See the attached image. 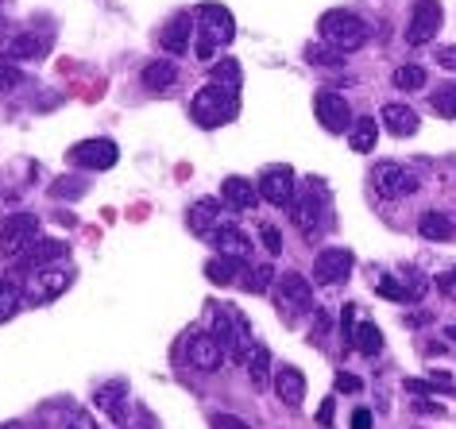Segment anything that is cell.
I'll return each instance as SVG.
<instances>
[{
  "instance_id": "1",
  "label": "cell",
  "mask_w": 456,
  "mask_h": 429,
  "mask_svg": "<svg viewBox=\"0 0 456 429\" xmlns=\"http://www.w3.org/2000/svg\"><path fill=\"white\" fill-rule=\"evenodd\" d=\"M236 36V20L224 4H201L193 12V51L201 62H213V54L228 47Z\"/></svg>"
},
{
  "instance_id": "2",
  "label": "cell",
  "mask_w": 456,
  "mask_h": 429,
  "mask_svg": "<svg viewBox=\"0 0 456 429\" xmlns=\"http://www.w3.org/2000/svg\"><path fill=\"white\" fill-rule=\"evenodd\" d=\"M236 112H240V97H236L232 85L209 82V85H201L198 93H193V101H190V117L205 132H213V128H221V124L236 120Z\"/></svg>"
},
{
  "instance_id": "3",
  "label": "cell",
  "mask_w": 456,
  "mask_h": 429,
  "mask_svg": "<svg viewBox=\"0 0 456 429\" xmlns=\"http://www.w3.org/2000/svg\"><path fill=\"white\" fill-rule=\"evenodd\" d=\"M317 31H322V39L329 47H337L340 54H352L360 51L363 43L371 39V28L363 24L356 12H348V8H333V12H325L317 20Z\"/></svg>"
},
{
  "instance_id": "4",
  "label": "cell",
  "mask_w": 456,
  "mask_h": 429,
  "mask_svg": "<svg viewBox=\"0 0 456 429\" xmlns=\"http://www.w3.org/2000/svg\"><path fill=\"white\" fill-rule=\"evenodd\" d=\"M213 336L221 341L224 356L228 360H240L248 356V348H252V325H248V318L236 306H213Z\"/></svg>"
},
{
  "instance_id": "5",
  "label": "cell",
  "mask_w": 456,
  "mask_h": 429,
  "mask_svg": "<svg viewBox=\"0 0 456 429\" xmlns=\"http://www.w3.org/2000/svg\"><path fill=\"white\" fill-rule=\"evenodd\" d=\"M290 217H294V229H298L305 240H317L329 224V198H325V190H322V182H310V190H305L302 198H294L290 201Z\"/></svg>"
},
{
  "instance_id": "6",
  "label": "cell",
  "mask_w": 456,
  "mask_h": 429,
  "mask_svg": "<svg viewBox=\"0 0 456 429\" xmlns=\"http://www.w3.org/2000/svg\"><path fill=\"white\" fill-rule=\"evenodd\" d=\"M275 306H279V318L287 325H298L305 313L314 310V287L310 279L298 275V271H287V275L275 279Z\"/></svg>"
},
{
  "instance_id": "7",
  "label": "cell",
  "mask_w": 456,
  "mask_h": 429,
  "mask_svg": "<svg viewBox=\"0 0 456 429\" xmlns=\"http://www.w3.org/2000/svg\"><path fill=\"white\" fill-rule=\"evenodd\" d=\"M70 282H74V271L70 267H62V263L39 267V271H31V279L24 282V302L39 310V306H47V302L62 298L66 290H70Z\"/></svg>"
},
{
  "instance_id": "8",
  "label": "cell",
  "mask_w": 456,
  "mask_h": 429,
  "mask_svg": "<svg viewBox=\"0 0 456 429\" xmlns=\"http://www.w3.org/2000/svg\"><path fill=\"white\" fill-rule=\"evenodd\" d=\"M371 190L383 201H398V198H414L421 190V182L403 163H379V166H371Z\"/></svg>"
},
{
  "instance_id": "9",
  "label": "cell",
  "mask_w": 456,
  "mask_h": 429,
  "mask_svg": "<svg viewBox=\"0 0 456 429\" xmlns=\"http://www.w3.org/2000/svg\"><path fill=\"white\" fill-rule=\"evenodd\" d=\"M36 240H39V217L36 213H16V217H8L4 229H0V255L20 259Z\"/></svg>"
},
{
  "instance_id": "10",
  "label": "cell",
  "mask_w": 456,
  "mask_h": 429,
  "mask_svg": "<svg viewBox=\"0 0 456 429\" xmlns=\"http://www.w3.org/2000/svg\"><path fill=\"white\" fill-rule=\"evenodd\" d=\"M182 352H186V364L193 371H201V376H213V371H221V364H224L221 341H216L213 333H201V329L186 333V344H182Z\"/></svg>"
},
{
  "instance_id": "11",
  "label": "cell",
  "mask_w": 456,
  "mask_h": 429,
  "mask_svg": "<svg viewBox=\"0 0 456 429\" xmlns=\"http://www.w3.org/2000/svg\"><path fill=\"white\" fill-rule=\"evenodd\" d=\"M441 20H444L441 0H414L410 24H406V43L410 47H426V43L441 31Z\"/></svg>"
},
{
  "instance_id": "12",
  "label": "cell",
  "mask_w": 456,
  "mask_h": 429,
  "mask_svg": "<svg viewBox=\"0 0 456 429\" xmlns=\"http://www.w3.org/2000/svg\"><path fill=\"white\" fill-rule=\"evenodd\" d=\"M120 159V148L112 140H82V143H74L70 148V163L74 166H82V171H112Z\"/></svg>"
},
{
  "instance_id": "13",
  "label": "cell",
  "mask_w": 456,
  "mask_h": 429,
  "mask_svg": "<svg viewBox=\"0 0 456 429\" xmlns=\"http://www.w3.org/2000/svg\"><path fill=\"white\" fill-rule=\"evenodd\" d=\"M314 112H317V124H322L325 132H348L352 128V109H348V97L333 93V89H317L314 97Z\"/></svg>"
},
{
  "instance_id": "14",
  "label": "cell",
  "mask_w": 456,
  "mask_h": 429,
  "mask_svg": "<svg viewBox=\"0 0 456 429\" xmlns=\"http://www.w3.org/2000/svg\"><path fill=\"white\" fill-rule=\"evenodd\" d=\"M352 267H356V255L348 247H322L314 259V279L322 287H337V282H345L352 275Z\"/></svg>"
},
{
  "instance_id": "15",
  "label": "cell",
  "mask_w": 456,
  "mask_h": 429,
  "mask_svg": "<svg viewBox=\"0 0 456 429\" xmlns=\"http://www.w3.org/2000/svg\"><path fill=\"white\" fill-rule=\"evenodd\" d=\"M47 51H51V36H39V31H12V36L0 39V59L4 62H31Z\"/></svg>"
},
{
  "instance_id": "16",
  "label": "cell",
  "mask_w": 456,
  "mask_h": 429,
  "mask_svg": "<svg viewBox=\"0 0 456 429\" xmlns=\"http://www.w3.org/2000/svg\"><path fill=\"white\" fill-rule=\"evenodd\" d=\"M259 198L267 201V206H275V209H287L290 201H294V171L290 166H267L264 174H259Z\"/></svg>"
},
{
  "instance_id": "17",
  "label": "cell",
  "mask_w": 456,
  "mask_h": 429,
  "mask_svg": "<svg viewBox=\"0 0 456 429\" xmlns=\"http://www.w3.org/2000/svg\"><path fill=\"white\" fill-rule=\"evenodd\" d=\"M94 406L109 417V422H124V417H128V410H132V402H128V391H124V383H105V387H97Z\"/></svg>"
},
{
  "instance_id": "18",
  "label": "cell",
  "mask_w": 456,
  "mask_h": 429,
  "mask_svg": "<svg viewBox=\"0 0 456 429\" xmlns=\"http://www.w3.org/2000/svg\"><path fill=\"white\" fill-rule=\"evenodd\" d=\"M159 43H163V51H167V54H186V51H190V43H193V16H190V12H178V16L163 28Z\"/></svg>"
},
{
  "instance_id": "19",
  "label": "cell",
  "mask_w": 456,
  "mask_h": 429,
  "mask_svg": "<svg viewBox=\"0 0 456 429\" xmlns=\"http://www.w3.org/2000/svg\"><path fill=\"white\" fill-rule=\"evenodd\" d=\"M62 255H66V244H62V240H43V236H39V240L31 244L28 252L16 259V263H20V271H39V267L59 263Z\"/></svg>"
},
{
  "instance_id": "20",
  "label": "cell",
  "mask_w": 456,
  "mask_h": 429,
  "mask_svg": "<svg viewBox=\"0 0 456 429\" xmlns=\"http://www.w3.org/2000/svg\"><path fill=\"white\" fill-rule=\"evenodd\" d=\"M186 221H190V229L198 232V236H209L213 229H221V224H224L221 201H216V198H201V201H193Z\"/></svg>"
},
{
  "instance_id": "21",
  "label": "cell",
  "mask_w": 456,
  "mask_h": 429,
  "mask_svg": "<svg viewBox=\"0 0 456 429\" xmlns=\"http://www.w3.org/2000/svg\"><path fill=\"white\" fill-rule=\"evenodd\" d=\"M275 394L290 406V410H294V406H302V399H305V376L294 364L279 368L275 371Z\"/></svg>"
},
{
  "instance_id": "22",
  "label": "cell",
  "mask_w": 456,
  "mask_h": 429,
  "mask_svg": "<svg viewBox=\"0 0 456 429\" xmlns=\"http://www.w3.org/2000/svg\"><path fill=\"white\" fill-rule=\"evenodd\" d=\"M379 124H383V128L391 132V135H398V140H406V135L418 132V112L410 109V105H383Z\"/></svg>"
},
{
  "instance_id": "23",
  "label": "cell",
  "mask_w": 456,
  "mask_h": 429,
  "mask_svg": "<svg viewBox=\"0 0 456 429\" xmlns=\"http://www.w3.org/2000/svg\"><path fill=\"white\" fill-rule=\"evenodd\" d=\"M209 240H213V247L221 255H236V259H244L248 252H252V240L236 229V224H221V229H213L209 232Z\"/></svg>"
},
{
  "instance_id": "24",
  "label": "cell",
  "mask_w": 456,
  "mask_h": 429,
  "mask_svg": "<svg viewBox=\"0 0 456 429\" xmlns=\"http://www.w3.org/2000/svg\"><path fill=\"white\" fill-rule=\"evenodd\" d=\"M221 194H224V201L232 209H252L256 198H259V186L248 182V178H240V174H228L221 182Z\"/></svg>"
},
{
  "instance_id": "25",
  "label": "cell",
  "mask_w": 456,
  "mask_h": 429,
  "mask_svg": "<svg viewBox=\"0 0 456 429\" xmlns=\"http://www.w3.org/2000/svg\"><path fill=\"white\" fill-rule=\"evenodd\" d=\"M418 232L426 236V240H433V244H444V240H452L456 236V224H452V217H444V213L426 209L418 217Z\"/></svg>"
},
{
  "instance_id": "26",
  "label": "cell",
  "mask_w": 456,
  "mask_h": 429,
  "mask_svg": "<svg viewBox=\"0 0 456 429\" xmlns=\"http://www.w3.org/2000/svg\"><path fill=\"white\" fill-rule=\"evenodd\" d=\"M143 85L151 89V93H170V89L178 85V66L175 62H147L143 66Z\"/></svg>"
},
{
  "instance_id": "27",
  "label": "cell",
  "mask_w": 456,
  "mask_h": 429,
  "mask_svg": "<svg viewBox=\"0 0 456 429\" xmlns=\"http://www.w3.org/2000/svg\"><path fill=\"white\" fill-rule=\"evenodd\" d=\"M375 140H379V120L375 117H356L352 120V128H348V148L352 151L368 155L375 148Z\"/></svg>"
},
{
  "instance_id": "28",
  "label": "cell",
  "mask_w": 456,
  "mask_h": 429,
  "mask_svg": "<svg viewBox=\"0 0 456 429\" xmlns=\"http://www.w3.org/2000/svg\"><path fill=\"white\" fill-rule=\"evenodd\" d=\"M244 371H248V379L256 383V391H259V387H267V379H271V352H267L264 344H252V348H248Z\"/></svg>"
},
{
  "instance_id": "29",
  "label": "cell",
  "mask_w": 456,
  "mask_h": 429,
  "mask_svg": "<svg viewBox=\"0 0 456 429\" xmlns=\"http://www.w3.org/2000/svg\"><path fill=\"white\" fill-rule=\"evenodd\" d=\"M240 259L236 255H213L209 263H205V275H209V282H216V287H228V282H236V275H240Z\"/></svg>"
},
{
  "instance_id": "30",
  "label": "cell",
  "mask_w": 456,
  "mask_h": 429,
  "mask_svg": "<svg viewBox=\"0 0 456 429\" xmlns=\"http://www.w3.org/2000/svg\"><path fill=\"white\" fill-rule=\"evenodd\" d=\"M352 344H356V352L363 356H379L383 352V333H379V325L375 321H363L356 333H352Z\"/></svg>"
},
{
  "instance_id": "31",
  "label": "cell",
  "mask_w": 456,
  "mask_h": 429,
  "mask_svg": "<svg viewBox=\"0 0 456 429\" xmlns=\"http://www.w3.org/2000/svg\"><path fill=\"white\" fill-rule=\"evenodd\" d=\"M24 302V287L16 279H0V321H8Z\"/></svg>"
},
{
  "instance_id": "32",
  "label": "cell",
  "mask_w": 456,
  "mask_h": 429,
  "mask_svg": "<svg viewBox=\"0 0 456 429\" xmlns=\"http://www.w3.org/2000/svg\"><path fill=\"white\" fill-rule=\"evenodd\" d=\"M375 295L391 298V302H414V295H410V287H406V279H395V275H379V279H375Z\"/></svg>"
},
{
  "instance_id": "33",
  "label": "cell",
  "mask_w": 456,
  "mask_h": 429,
  "mask_svg": "<svg viewBox=\"0 0 456 429\" xmlns=\"http://www.w3.org/2000/svg\"><path fill=\"white\" fill-rule=\"evenodd\" d=\"M271 279H275L271 263L248 267V271H244V290H248V295H267V290H271Z\"/></svg>"
},
{
  "instance_id": "34",
  "label": "cell",
  "mask_w": 456,
  "mask_h": 429,
  "mask_svg": "<svg viewBox=\"0 0 456 429\" xmlns=\"http://www.w3.org/2000/svg\"><path fill=\"white\" fill-rule=\"evenodd\" d=\"M429 105H433V112H437V117H444V120H456V82L441 85L437 93L429 97Z\"/></svg>"
},
{
  "instance_id": "35",
  "label": "cell",
  "mask_w": 456,
  "mask_h": 429,
  "mask_svg": "<svg viewBox=\"0 0 456 429\" xmlns=\"http://www.w3.org/2000/svg\"><path fill=\"white\" fill-rule=\"evenodd\" d=\"M305 59H310L314 66H340V62H345V54H340L337 47H329V43L322 39V47H317V43L305 47Z\"/></svg>"
},
{
  "instance_id": "36",
  "label": "cell",
  "mask_w": 456,
  "mask_h": 429,
  "mask_svg": "<svg viewBox=\"0 0 456 429\" xmlns=\"http://www.w3.org/2000/svg\"><path fill=\"white\" fill-rule=\"evenodd\" d=\"M395 85L406 89V93H410V89H421V85H426V70H421V66H414V62L398 66V70H395Z\"/></svg>"
},
{
  "instance_id": "37",
  "label": "cell",
  "mask_w": 456,
  "mask_h": 429,
  "mask_svg": "<svg viewBox=\"0 0 456 429\" xmlns=\"http://www.w3.org/2000/svg\"><path fill=\"white\" fill-rule=\"evenodd\" d=\"M213 82L216 85H240V62L236 59H221V62H213Z\"/></svg>"
},
{
  "instance_id": "38",
  "label": "cell",
  "mask_w": 456,
  "mask_h": 429,
  "mask_svg": "<svg viewBox=\"0 0 456 429\" xmlns=\"http://www.w3.org/2000/svg\"><path fill=\"white\" fill-rule=\"evenodd\" d=\"M51 194H54V198H82V194H86V182H82V178H70V174H62L59 182L51 186Z\"/></svg>"
},
{
  "instance_id": "39",
  "label": "cell",
  "mask_w": 456,
  "mask_h": 429,
  "mask_svg": "<svg viewBox=\"0 0 456 429\" xmlns=\"http://www.w3.org/2000/svg\"><path fill=\"white\" fill-rule=\"evenodd\" d=\"M20 82H24V74H20L16 62H4L0 59V93H8V89H16Z\"/></svg>"
},
{
  "instance_id": "40",
  "label": "cell",
  "mask_w": 456,
  "mask_h": 429,
  "mask_svg": "<svg viewBox=\"0 0 456 429\" xmlns=\"http://www.w3.org/2000/svg\"><path fill=\"white\" fill-rule=\"evenodd\" d=\"M209 425L213 429H252L244 417H236V414H209Z\"/></svg>"
},
{
  "instance_id": "41",
  "label": "cell",
  "mask_w": 456,
  "mask_h": 429,
  "mask_svg": "<svg viewBox=\"0 0 456 429\" xmlns=\"http://www.w3.org/2000/svg\"><path fill=\"white\" fill-rule=\"evenodd\" d=\"M437 290H441L444 298H452V302H456V267H449L444 275H437Z\"/></svg>"
},
{
  "instance_id": "42",
  "label": "cell",
  "mask_w": 456,
  "mask_h": 429,
  "mask_svg": "<svg viewBox=\"0 0 456 429\" xmlns=\"http://www.w3.org/2000/svg\"><path fill=\"white\" fill-rule=\"evenodd\" d=\"M264 244H267V252H271V255H279V252H282V236H279V229L264 224Z\"/></svg>"
},
{
  "instance_id": "43",
  "label": "cell",
  "mask_w": 456,
  "mask_h": 429,
  "mask_svg": "<svg viewBox=\"0 0 456 429\" xmlns=\"http://www.w3.org/2000/svg\"><path fill=\"white\" fill-rule=\"evenodd\" d=\"M337 391L356 394V391H360V379H356V376H348V371H337Z\"/></svg>"
},
{
  "instance_id": "44",
  "label": "cell",
  "mask_w": 456,
  "mask_h": 429,
  "mask_svg": "<svg viewBox=\"0 0 456 429\" xmlns=\"http://www.w3.org/2000/svg\"><path fill=\"white\" fill-rule=\"evenodd\" d=\"M437 62L444 66V70H456V43H452V47H441L437 51Z\"/></svg>"
},
{
  "instance_id": "45",
  "label": "cell",
  "mask_w": 456,
  "mask_h": 429,
  "mask_svg": "<svg viewBox=\"0 0 456 429\" xmlns=\"http://www.w3.org/2000/svg\"><path fill=\"white\" fill-rule=\"evenodd\" d=\"M62 429H94V422H89V414H70Z\"/></svg>"
},
{
  "instance_id": "46",
  "label": "cell",
  "mask_w": 456,
  "mask_h": 429,
  "mask_svg": "<svg viewBox=\"0 0 456 429\" xmlns=\"http://www.w3.org/2000/svg\"><path fill=\"white\" fill-rule=\"evenodd\" d=\"M352 429H371V410H356V414H352Z\"/></svg>"
},
{
  "instance_id": "47",
  "label": "cell",
  "mask_w": 456,
  "mask_h": 429,
  "mask_svg": "<svg viewBox=\"0 0 456 429\" xmlns=\"http://www.w3.org/2000/svg\"><path fill=\"white\" fill-rule=\"evenodd\" d=\"M414 406L421 414H444V406H437V402H429V399H414Z\"/></svg>"
},
{
  "instance_id": "48",
  "label": "cell",
  "mask_w": 456,
  "mask_h": 429,
  "mask_svg": "<svg viewBox=\"0 0 456 429\" xmlns=\"http://www.w3.org/2000/svg\"><path fill=\"white\" fill-rule=\"evenodd\" d=\"M317 417H322V425L333 422V402H325V406H322V414H317Z\"/></svg>"
},
{
  "instance_id": "49",
  "label": "cell",
  "mask_w": 456,
  "mask_h": 429,
  "mask_svg": "<svg viewBox=\"0 0 456 429\" xmlns=\"http://www.w3.org/2000/svg\"><path fill=\"white\" fill-rule=\"evenodd\" d=\"M0 429H36V425H28V422H8V425H0Z\"/></svg>"
},
{
  "instance_id": "50",
  "label": "cell",
  "mask_w": 456,
  "mask_h": 429,
  "mask_svg": "<svg viewBox=\"0 0 456 429\" xmlns=\"http://www.w3.org/2000/svg\"><path fill=\"white\" fill-rule=\"evenodd\" d=\"M444 336H449V341L456 344V325H444Z\"/></svg>"
}]
</instances>
